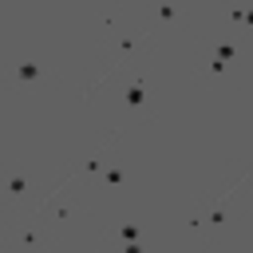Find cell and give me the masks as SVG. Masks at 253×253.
Masks as SVG:
<instances>
[{
    "label": "cell",
    "mask_w": 253,
    "mask_h": 253,
    "mask_svg": "<svg viewBox=\"0 0 253 253\" xmlns=\"http://www.w3.org/2000/svg\"><path fill=\"white\" fill-rule=\"evenodd\" d=\"M241 24H245V28H253V8H249V12H241Z\"/></svg>",
    "instance_id": "7"
},
{
    "label": "cell",
    "mask_w": 253,
    "mask_h": 253,
    "mask_svg": "<svg viewBox=\"0 0 253 253\" xmlns=\"http://www.w3.org/2000/svg\"><path fill=\"white\" fill-rule=\"evenodd\" d=\"M8 190L20 198V194H24V174H12V178H8Z\"/></svg>",
    "instance_id": "5"
},
{
    "label": "cell",
    "mask_w": 253,
    "mask_h": 253,
    "mask_svg": "<svg viewBox=\"0 0 253 253\" xmlns=\"http://www.w3.org/2000/svg\"><path fill=\"white\" fill-rule=\"evenodd\" d=\"M16 79H20V83H32V79H40V67H36V63H20V67H16Z\"/></svg>",
    "instance_id": "3"
},
{
    "label": "cell",
    "mask_w": 253,
    "mask_h": 253,
    "mask_svg": "<svg viewBox=\"0 0 253 253\" xmlns=\"http://www.w3.org/2000/svg\"><path fill=\"white\" fill-rule=\"evenodd\" d=\"M142 99H146V91H142V79H134V83L126 87V103H130V107H142Z\"/></svg>",
    "instance_id": "2"
},
{
    "label": "cell",
    "mask_w": 253,
    "mask_h": 253,
    "mask_svg": "<svg viewBox=\"0 0 253 253\" xmlns=\"http://www.w3.org/2000/svg\"><path fill=\"white\" fill-rule=\"evenodd\" d=\"M237 55V43H217V51H213V63H210V71H221L225 67V59H233Z\"/></svg>",
    "instance_id": "1"
},
{
    "label": "cell",
    "mask_w": 253,
    "mask_h": 253,
    "mask_svg": "<svg viewBox=\"0 0 253 253\" xmlns=\"http://www.w3.org/2000/svg\"><path fill=\"white\" fill-rule=\"evenodd\" d=\"M178 12H174V4H158V20H174Z\"/></svg>",
    "instance_id": "6"
},
{
    "label": "cell",
    "mask_w": 253,
    "mask_h": 253,
    "mask_svg": "<svg viewBox=\"0 0 253 253\" xmlns=\"http://www.w3.org/2000/svg\"><path fill=\"white\" fill-rule=\"evenodd\" d=\"M119 241L134 245V241H138V225H123V229H119Z\"/></svg>",
    "instance_id": "4"
}]
</instances>
